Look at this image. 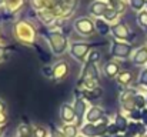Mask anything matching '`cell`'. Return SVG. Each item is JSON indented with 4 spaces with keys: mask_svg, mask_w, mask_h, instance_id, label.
Masks as SVG:
<instances>
[{
    "mask_svg": "<svg viewBox=\"0 0 147 137\" xmlns=\"http://www.w3.org/2000/svg\"><path fill=\"white\" fill-rule=\"evenodd\" d=\"M0 133H1V129H0Z\"/></svg>",
    "mask_w": 147,
    "mask_h": 137,
    "instance_id": "obj_24",
    "label": "cell"
},
{
    "mask_svg": "<svg viewBox=\"0 0 147 137\" xmlns=\"http://www.w3.org/2000/svg\"><path fill=\"white\" fill-rule=\"evenodd\" d=\"M82 137H83V136H82Z\"/></svg>",
    "mask_w": 147,
    "mask_h": 137,
    "instance_id": "obj_25",
    "label": "cell"
},
{
    "mask_svg": "<svg viewBox=\"0 0 147 137\" xmlns=\"http://www.w3.org/2000/svg\"><path fill=\"white\" fill-rule=\"evenodd\" d=\"M136 104H137V107H143V104H144L143 97H136Z\"/></svg>",
    "mask_w": 147,
    "mask_h": 137,
    "instance_id": "obj_18",
    "label": "cell"
},
{
    "mask_svg": "<svg viewBox=\"0 0 147 137\" xmlns=\"http://www.w3.org/2000/svg\"><path fill=\"white\" fill-rule=\"evenodd\" d=\"M87 49H89L87 45H74L71 51H73V54H74L76 57H82V56L87 51Z\"/></svg>",
    "mask_w": 147,
    "mask_h": 137,
    "instance_id": "obj_5",
    "label": "cell"
},
{
    "mask_svg": "<svg viewBox=\"0 0 147 137\" xmlns=\"http://www.w3.org/2000/svg\"><path fill=\"white\" fill-rule=\"evenodd\" d=\"M63 133L66 137H76L77 136V129L74 126H66L63 129Z\"/></svg>",
    "mask_w": 147,
    "mask_h": 137,
    "instance_id": "obj_9",
    "label": "cell"
},
{
    "mask_svg": "<svg viewBox=\"0 0 147 137\" xmlns=\"http://www.w3.org/2000/svg\"><path fill=\"white\" fill-rule=\"evenodd\" d=\"M147 60V50L146 49H142L137 54H136V59H134V61L137 63V64H142V63H144Z\"/></svg>",
    "mask_w": 147,
    "mask_h": 137,
    "instance_id": "obj_8",
    "label": "cell"
},
{
    "mask_svg": "<svg viewBox=\"0 0 147 137\" xmlns=\"http://www.w3.org/2000/svg\"><path fill=\"white\" fill-rule=\"evenodd\" d=\"M90 11L93 14H101V13H106V4L101 3V1H96L90 6Z\"/></svg>",
    "mask_w": 147,
    "mask_h": 137,
    "instance_id": "obj_3",
    "label": "cell"
},
{
    "mask_svg": "<svg viewBox=\"0 0 147 137\" xmlns=\"http://www.w3.org/2000/svg\"><path fill=\"white\" fill-rule=\"evenodd\" d=\"M45 74H46V76H51V74H53V70H51L50 67H45Z\"/></svg>",
    "mask_w": 147,
    "mask_h": 137,
    "instance_id": "obj_20",
    "label": "cell"
},
{
    "mask_svg": "<svg viewBox=\"0 0 147 137\" xmlns=\"http://www.w3.org/2000/svg\"><path fill=\"white\" fill-rule=\"evenodd\" d=\"M74 113H76L77 120H79V124H80V123H82V119H83V113H84V103H83V101H77Z\"/></svg>",
    "mask_w": 147,
    "mask_h": 137,
    "instance_id": "obj_6",
    "label": "cell"
},
{
    "mask_svg": "<svg viewBox=\"0 0 147 137\" xmlns=\"http://www.w3.org/2000/svg\"><path fill=\"white\" fill-rule=\"evenodd\" d=\"M34 137H47V130L45 127H36L34 129Z\"/></svg>",
    "mask_w": 147,
    "mask_h": 137,
    "instance_id": "obj_12",
    "label": "cell"
},
{
    "mask_svg": "<svg viewBox=\"0 0 147 137\" xmlns=\"http://www.w3.org/2000/svg\"><path fill=\"white\" fill-rule=\"evenodd\" d=\"M100 119H101V110H100L98 107L90 109V111H89V114H87V120H89V121H97Z\"/></svg>",
    "mask_w": 147,
    "mask_h": 137,
    "instance_id": "obj_4",
    "label": "cell"
},
{
    "mask_svg": "<svg viewBox=\"0 0 147 137\" xmlns=\"http://www.w3.org/2000/svg\"><path fill=\"white\" fill-rule=\"evenodd\" d=\"M104 16H106V19H107V20H113V19H114V17L117 16V11H116V10H111V9H110V10H106Z\"/></svg>",
    "mask_w": 147,
    "mask_h": 137,
    "instance_id": "obj_13",
    "label": "cell"
},
{
    "mask_svg": "<svg viewBox=\"0 0 147 137\" xmlns=\"http://www.w3.org/2000/svg\"><path fill=\"white\" fill-rule=\"evenodd\" d=\"M97 27L100 29V32H101L103 34H106V33H107V26H104V24H103V22H97Z\"/></svg>",
    "mask_w": 147,
    "mask_h": 137,
    "instance_id": "obj_15",
    "label": "cell"
},
{
    "mask_svg": "<svg viewBox=\"0 0 147 137\" xmlns=\"http://www.w3.org/2000/svg\"><path fill=\"white\" fill-rule=\"evenodd\" d=\"M98 59H100V53H98L97 50H96V51H93V53H92V56H90V60H92V61H97Z\"/></svg>",
    "mask_w": 147,
    "mask_h": 137,
    "instance_id": "obj_17",
    "label": "cell"
},
{
    "mask_svg": "<svg viewBox=\"0 0 147 137\" xmlns=\"http://www.w3.org/2000/svg\"><path fill=\"white\" fill-rule=\"evenodd\" d=\"M142 82H143V83H146V84H147V72H144V73L142 74Z\"/></svg>",
    "mask_w": 147,
    "mask_h": 137,
    "instance_id": "obj_21",
    "label": "cell"
},
{
    "mask_svg": "<svg viewBox=\"0 0 147 137\" xmlns=\"http://www.w3.org/2000/svg\"><path fill=\"white\" fill-rule=\"evenodd\" d=\"M116 137H123V136H116Z\"/></svg>",
    "mask_w": 147,
    "mask_h": 137,
    "instance_id": "obj_23",
    "label": "cell"
},
{
    "mask_svg": "<svg viewBox=\"0 0 147 137\" xmlns=\"http://www.w3.org/2000/svg\"><path fill=\"white\" fill-rule=\"evenodd\" d=\"M120 82H121V83H127V82H130V74H129V73L121 74V76H120Z\"/></svg>",
    "mask_w": 147,
    "mask_h": 137,
    "instance_id": "obj_16",
    "label": "cell"
},
{
    "mask_svg": "<svg viewBox=\"0 0 147 137\" xmlns=\"http://www.w3.org/2000/svg\"><path fill=\"white\" fill-rule=\"evenodd\" d=\"M142 117L144 119V121L147 123V111H144V113H143V116H142Z\"/></svg>",
    "mask_w": 147,
    "mask_h": 137,
    "instance_id": "obj_22",
    "label": "cell"
},
{
    "mask_svg": "<svg viewBox=\"0 0 147 137\" xmlns=\"http://www.w3.org/2000/svg\"><path fill=\"white\" fill-rule=\"evenodd\" d=\"M113 51H114V54L119 56V57H126V56H129V53H130V46L123 45V43H117V45H114Z\"/></svg>",
    "mask_w": 147,
    "mask_h": 137,
    "instance_id": "obj_1",
    "label": "cell"
},
{
    "mask_svg": "<svg viewBox=\"0 0 147 137\" xmlns=\"http://www.w3.org/2000/svg\"><path fill=\"white\" fill-rule=\"evenodd\" d=\"M116 126L119 127V130H126V126H127L126 119L121 117V116H117V117H116Z\"/></svg>",
    "mask_w": 147,
    "mask_h": 137,
    "instance_id": "obj_11",
    "label": "cell"
},
{
    "mask_svg": "<svg viewBox=\"0 0 147 137\" xmlns=\"http://www.w3.org/2000/svg\"><path fill=\"white\" fill-rule=\"evenodd\" d=\"M113 32H114L116 36H119V37H126V36H127V29H126L124 24L114 26V27H113Z\"/></svg>",
    "mask_w": 147,
    "mask_h": 137,
    "instance_id": "obj_7",
    "label": "cell"
},
{
    "mask_svg": "<svg viewBox=\"0 0 147 137\" xmlns=\"http://www.w3.org/2000/svg\"><path fill=\"white\" fill-rule=\"evenodd\" d=\"M61 113H63V116H61V119L64 120V121H71L73 119H74V110H71L69 106H63V109H61Z\"/></svg>",
    "mask_w": 147,
    "mask_h": 137,
    "instance_id": "obj_2",
    "label": "cell"
},
{
    "mask_svg": "<svg viewBox=\"0 0 147 137\" xmlns=\"http://www.w3.org/2000/svg\"><path fill=\"white\" fill-rule=\"evenodd\" d=\"M104 72L107 73V76H114V74L119 72V66H117V64H113V63H110V64H107V66H106Z\"/></svg>",
    "mask_w": 147,
    "mask_h": 137,
    "instance_id": "obj_10",
    "label": "cell"
},
{
    "mask_svg": "<svg viewBox=\"0 0 147 137\" xmlns=\"http://www.w3.org/2000/svg\"><path fill=\"white\" fill-rule=\"evenodd\" d=\"M140 20H142L143 24H147V13H143V14L140 16Z\"/></svg>",
    "mask_w": 147,
    "mask_h": 137,
    "instance_id": "obj_19",
    "label": "cell"
},
{
    "mask_svg": "<svg viewBox=\"0 0 147 137\" xmlns=\"http://www.w3.org/2000/svg\"><path fill=\"white\" fill-rule=\"evenodd\" d=\"M131 4L134 9H142L144 4V0H131Z\"/></svg>",
    "mask_w": 147,
    "mask_h": 137,
    "instance_id": "obj_14",
    "label": "cell"
}]
</instances>
